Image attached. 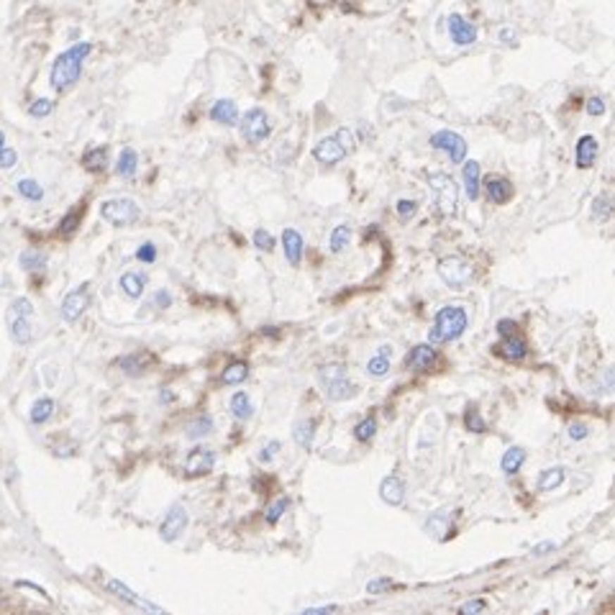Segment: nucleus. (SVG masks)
Segmentation results:
<instances>
[{"mask_svg":"<svg viewBox=\"0 0 615 615\" xmlns=\"http://www.w3.org/2000/svg\"><path fill=\"white\" fill-rule=\"evenodd\" d=\"M92 51V44L80 42L75 46H70L67 51H62L57 57V62L51 64V75L49 82L54 90H67L80 80L82 75V62L87 59V54Z\"/></svg>","mask_w":615,"mask_h":615,"instance_id":"nucleus-1","label":"nucleus"},{"mask_svg":"<svg viewBox=\"0 0 615 615\" xmlns=\"http://www.w3.org/2000/svg\"><path fill=\"white\" fill-rule=\"evenodd\" d=\"M467 325L469 316L461 305H446L433 318V328L428 331V344L439 347V344H446V341H456L461 333L467 331Z\"/></svg>","mask_w":615,"mask_h":615,"instance_id":"nucleus-2","label":"nucleus"},{"mask_svg":"<svg viewBox=\"0 0 615 615\" xmlns=\"http://www.w3.org/2000/svg\"><path fill=\"white\" fill-rule=\"evenodd\" d=\"M318 382L331 403H341V400H349V397L356 395V385L349 380L347 367L339 364V361L323 364V367L318 369Z\"/></svg>","mask_w":615,"mask_h":615,"instance_id":"nucleus-3","label":"nucleus"},{"mask_svg":"<svg viewBox=\"0 0 615 615\" xmlns=\"http://www.w3.org/2000/svg\"><path fill=\"white\" fill-rule=\"evenodd\" d=\"M349 151H354V134L344 126L333 136L321 139V142L316 144V149H313V156H316L321 164H325V167H333V164H339Z\"/></svg>","mask_w":615,"mask_h":615,"instance_id":"nucleus-4","label":"nucleus"},{"mask_svg":"<svg viewBox=\"0 0 615 615\" xmlns=\"http://www.w3.org/2000/svg\"><path fill=\"white\" fill-rule=\"evenodd\" d=\"M428 185H431L433 200L439 205V211L444 216H454L456 205H459V185L454 182V177L446 175V172H433V175H428Z\"/></svg>","mask_w":615,"mask_h":615,"instance_id":"nucleus-5","label":"nucleus"},{"mask_svg":"<svg viewBox=\"0 0 615 615\" xmlns=\"http://www.w3.org/2000/svg\"><path fill=\"white\" fill-rule=\"evenodd\" d=\"M31 316H34V305L26 297H18L11 308H8V331L15 344H29L34 331H31Z\"/></svg>","mask_w":615,"mask_h":615,"instance_id":"nucleus-6","label":"nucleus"},{"mask_svg":"<svg viewBox=\"0 0 615 615\" xmlns=\"http://www.w3.org/2000/svg\"><path fill=\"white\" fill-rule=\"evenodd\" d=\"M436 269H439V277L452 290H467L474 277V267L461 256H444Z\"/></svg>","mask_w":615,"mask_h":615,"instance_id":"nucleus-7","label":"nucleus"},{"mask_svg":"<svg viewBox=\"0 0 615 615\" xmlns=\"http://www.w3.org/2000/svg\"><path fill=\"white\" fill-rule=\"evenodd\" d=\"M100 216L113 226H131L134 220H139L142 211L131 198H113L100 205Z\"/></svg>","mask_w":615,"mask_h":615,"instance_id":"nucleus-8","label":"nucleus"},{"mask_svg":"<svg viewBox=\"0 0 615 615\" xmlns=\"http://www.w3.org/2000/svg\"><path fill=\"white\" fill-rule=\"evenodd\" d=\"M272 134V126H269V116L264 113L262 108H249L244 118H241V136L247 144H262L267 136Z\"/></svg>","mask_w":615,"mask_h":615,"instance_id":"nucleus-9","label":"nucleus"},{"mask_svg":"<svg viewBox=\"0 0 615 615\" xmlns=\"http://www.w3.org/2000/svg\"><path fill=\"white\" fill-rule=\"evenodd\" d=\"M431 147L444 151L452 159V164H461L467 159V142H464V136H459L456 131H449V128L436 131L431 136Z\"/></svg>","mask_w":615,"mask_h":615,"instance_id":"nucleus-10","label":"nucleus"},{"mask_svg":"<svg viewBox=\"0 0 615 615\" xmlns=\"http://www.w3.org/2000/svg\"><path fill=\"white\" fill-rule=\"evenodd\" d=\"M187 523H190V516H187L185 505H172L170 513L164 516L162 526H159V536H162L164 544H172V541L182 536Z\"/></svg>","mask_w":615,"mask_h":615,"instance_id":"nucleus-11","label":"nucleus"},{"mask_svg":"<svg viewBox=\"0 0 615 615\" xmlns=\"http://www.w3.org/2000/svg\"><path fill=\"white\" fill-rule=\"evenodd\" d=\"M213 467H216V452L208 449V446L192 449L187 454V459H185V474L187 477H203V474L213 472Z\"/></svg>","mask_w":615,"mask_h":615,"instance_id":"nucleus-12","label":"nucleus"},{"mask_svg":"<svg viewBox=\"0 0 615 615\" xmlns=\"http://www.w3.org/2000/svg\"><path fill=\"white\" fill-rule=\"evenodd\" d=\"M87 305H90V290L87 285H80L77 290L67 292V297L62 300V318L67 323H75L87 311Z\"/></svg>","mask_w":615,"mask_h":615,"instance_id":"nucleus-13","label":"nucleus"},{"mask_svg":"<svg viewBox=\"0 0 615 615\" xmlns=\"http://www.w3.org/2000/svg\"><path fill=\"white\" fill-rule=\"evenodd\" d=\"M495 354L497 356H502V359H508V361H521L528 356V344H526V339L521 336V333H510V336H502L500 344H495Z\"/></svg>","mask_w":615,"mask_h":615,"instance_id":"nucleus-14","label":"nucleus"},{"mask_svg":"<svg viewBox=\"0 0 615 615\" xmlns=\"http://www.w3.org/2000/svg\"><path fill=\"white\" fill-rule=\"evenodd\" d=\"M449 36H452V42L456 44V46H469V44L477 42V29H474L464 15L452 13L449 15Z\"/></svg>","mask_w":615,"mask_h":615,"instance_id":"nucleus-15","label":"nucleus"},{"mask_svg":"<svg viewBox=\"0 0 615 615\" xmlns=\"http://www.w3.org/2000/svg\"><path fill=\"white\" fill-rule=\"evenodd\" d=\"M433 359H436V347L433 344H418L405 356V367L413 369V372H425V369H431Z\"/></svg>","mask_w":615,"mask_h":615,"instance_id":"nucleus-16","label":"nucleus"},{"mask_svg":"<svg viewBox=\"0 0 615 615\" xmlns=\"http://www.w3.org/2000/svg\"><path fill=\"white\" fill-rule=\"evenodd\" d=\"M282 251H285V259H287L292 267H300L303 254H305V241L295 228H285L282 231Z\"/></svg>","mask_w":615,"mask_h":615,"instance_id":"nucleus-17","label":"nucleus"},{"mask_svg":"<svg viewBox=\"0 0 615 615\" xmlns=\"http://www.w3.org/2000/svg\"><path fill=\"white\" fill-rule=\"evenodd\" d=\"M597 151H600V144H597L595 136L590 134L580 136L577 149H574V162H577V167H580V170H590L595 164V159H597Z\"/></svg>","mask_w":615,"mask_h":615,"instance_id":"nucleus-18","label":"nucleus"},{"mask_svg":"<svg viewBox=\"0 0 615 615\" xmlns=\"http://www.w3.org/2000/svg\"><path fill=\"white\" fill-rule=\"evenodd\" d=\"M485 190H487L490 203L495 205H505L513 198V182L505 180V177H487L485 180Z\"/></svg>","mask_w":615,"mask_h":615,"instance_id":"nucleus-19","label":"nucleus"},{"mask_svg":"<svg viewBox=\"0 0 615 615\" xmlns=\"http://www.w3.org/2000/svg\"><path fill=\"white\" fill-rule=\"evenodd\" d=\"M380 497L382 502H387V505H400V502L405 500V485L403 480L397 477V474H390V477H385V480L380 482Z\"/></svg>","mask_w":615,"mask_h":615,"instance_id":"nucleus-20","label":"nucleus"},{"mask_svg":"<svg viewBox=\"0 0 615 615\" xmlns=\"http://www.w3.org/2000/svg\"><path fill=\"white\" fill-rule=\"evenodd\" d=\"M108 590L118 595L120 600H126V602H131V605H136V608L151 610V613H162V608H159V605H154V602H149V600H144V597H139V595H136L134 590H128V587L123 585V582L111 580V582H108Z\"/></svg>","mask_w":615,"mask_h":615,"instance_id":"nucleus-21","label":"nucleus"},{"mask_svg":"<svg viewBox=\"0 0 615 615\" xmlns=\"http://www.w3.org/2000/svg\"><path fill=\"white\" fill-rule=\"evenodd\" d=\"M211 118L220 126H236L239 123V108L234 100H216L211 108Z\"/></svg>","mask_w":615,"mask_h":615,"instance_id":"nucleus-22","label":"nucleus"},{"mask_svg":"<svg viewBox=\"0 0 615 615\" xmlns=\"http://www.w3.org/2000/svg\"><path fill=\"white\" fill-rule=\"evenodd\" d=\"M464 190H467V198L469 200H477L480 198V190H482V170H480V162H464Z\"/></svg>","mask_w":615,"mask_h":615,"instance_id":"nucleus-23","label":"nucleus"},{"mask_svg":"<svg viewBox=\"0 0 615 615\" xmlns=\"http://www.w3.org/2000/svg\"><path fill=\"white\" fill-rule=\"evenodd\" d=\"M566 477V469L564 467H549L544 472L538 474V482H536V490L538 492H552L557 490Z\"/></svg>","mask_w":615,"mask_h":615,"instance_id":"nucleus-24","label":"nucleus"},{"mask_svg":"<svg viewBox=\"0 0 615 615\" xmlns=\"http://www.w3.org/2000/svg\"><path fill=\"white\" fill-rule=\"evenodd\" d=\"M523 461H526V449H523V446H510L508 452L502 454L500 469L505 474H518V472H521V467H523Z\"/></svg>","mask_w":615,"mask_h":615,"instance_id":"nucleus-25","label":"nucleus"},{"mask_svg":"<svg viewBox=\"0 0 615 615\" xmlns=\"http://www.w3.org/2000/svg\"><path fill=\"white\" fill-rule=\"evenodd\" d=\"M292 439H295V444L300 446V449L308 452L313 446V439H316V421H313V418L300 421V423L295 425V431H292Z\"/></svg>","mask_w":615,"mask_h":615,"instance_id":"nucleus-26","label":"nucleus"},{"mask_svg":"<svg viewBox=\"0 0 615 615\" xmlns=\"http://www.w3.org/2000/svg\"><path fill=\"white\" fill-rule=\"evenodd\" d=\"M349 241H352V226H349V223H339V226L331 231V236H328L331 254H341V251L349 247Z\"/></svg>","mask_w":615,"mask_h":615,"instance_id":"nucleus-27","label":"nucleus"},{"mask_svg":"<svg viewBox=\"0 0 615 615\" xmlns=\"http://www.w3.org/2000/svg\"><path fill=\"white\" fill-rule=\"evenodd\" d=\"M231 413H234L236 421H251V416H254V405H251V400H249L247 392H236L234 397H231Z\"/></svg>","mask_w":615,"mask_h":615,"instance_id":"nucleus-28","label":"nucleus"},{"mask_svg":"<svg viewBox=\"0 0 615 615\" xmlns=\"http://www.w3.org/2000/svg\"><path fill=\"white\" fill-rule=\"evenodd\" d=\"M118 364H120V369H123L126 375L142 377L144 372H147V367H149V359L144 356V354H128V356L118 359Z\"/></svg>","mask_w":615,"mask_h":615,"instance_id":"nucleus-29","label":"nucleus"},{"mask_svg":"<svg viewBox=\"0 0 615 615\" xmlns=\"http://www.w3.org/2000/svg\"><path fill=\"white\" fill-rule=\"evenodd\" d=\"M249 377V364L247 361H231L226 369H223V375H220V382L223 385H241V382Z\"/></svg>","mask_w":615,"mask_h":615,"instance_id":"nucleus-30","label":"nucleus"},{"mask_svg":"<svg viewBox=\"0 0 615 615\" xmlns=\"http://www.w3.org/2000/svg\"><path fill=\"white\" fill-rule=\"evenodd\" d=\"M136 170H139V154L134 149H123L118 156V164H116V172L120 177H134Z\"/></svg>","mask_w":615,"mask_h":615,"instance_id":"nucleus-31","label":"nucleus"},{"mask_svg":"<svg viewBox=\"0 0 615 615\" xmlns=\"http://www.w3.org/2000/svg\"><path fill=\"white\" fill-rule=\"evenodd\" d=\"M82 164H85V170L90 172H103L108 167V149L106 147L90 149V151L82 156Z\"/></svg>","mask_w":615,"mask_h":615,"instance_id":"nucleus-32","label":"nucleus"},{"mask_svg":"<svg viewBox=\"0 0 615 615\" xmlns=\"http://www.w3.org/2000/svg\"><path fill=\"white\" fill-rule=\"evenodd\" d=\"M51 416H54V400H51V397L36 400L34 408H31V423L42 425V423H46Z\"/></svg>","mask_w":615,"mask_h":615,"instance_id":"nucleus-33","label":"nucleus"},{"mask_svg":"<svg viewBox=\"0 0 615 615\" xmlns=\"http://www.w3.org/2000/svg\"><path fill=\"white\" fill-rule=\"evenodd\" d=\"M118 285L128 297H142V292H144V277L134 275V272H126V275L118 280Z\"/></svg>","mask_w":615,"mask_h":615,"instance_id":"nucleus-34","label":"nucleus"},{"mask_svg":"<svg viewBox=\"0 0 615 615\" xmlns=\"http://www.w3.org/2000/svg\"><path fill=\"white\" fill-rule=\"evenodd\" d=\"M211 431H213V418L198 416L195 421H190V425H187V439L198 441V439H203V436H208Z\"/></svg>","mask_w":615,"mask_h":615,"instance_id":"nucleus-35","label":"nucleus"},{"mask_svg":"<svg viewBox=\"0 0 615 615\" xmlns=\"http://www.w3.org/2000/svg\"><path fill=\"white\" fill-rule=\"evenodd\" d=\"M375 433H377V418H364V421L356 423V428H354V439L359 441V444H367V441L375 439Z\"/></svg>","mask_w":615,"mask_h":615,"instance_id":"nucleus-36","label":"nucleus"},{"mask_svg":"<svg viewBox=\"0 0 615 615\" xmlns=\"http://www.w3.org/2000/svg\"><path fill=\"white\" fill-rule=\"evenodd\" d=\"M425 530H428V536L433 538H439V541H444L449 533H452V526H449V521H446V516H433L428 523H425Z\"/></svg>","mask_w":615,"mask_h":615,"instance_id":"nucleus-37","label":"nucleus"},{"mask_svg":"<svg viewBox=\"0 0 615 615\" xmlns=\"http://www.w3.org/2000/svg\"><path fill=\"white\" fill-rule=\"evenodd\" d=\"M464 425H467V431H472V433H485V431H487L485 418L480 416V410L474 408V405H469V408L464 410Z\"/></svg>","mask_w":615,"mask_h":615,"instance_id":"nucleus-38","label":"nucleus"},{"mask_svg":"<svg viewBox=\"0 0 615 615\" xmlns=\"http://www.w3.org/2000/svg\"><path fill=\"white\" fill-rule=\"evenodd\" d=\"M367 375L369 377H375V380H382V377H387L390 375V359L387 356H372V359L367 361Z\"/></svg>","mask_w":615,"mask_h":615,"instance_id":"nucleus-39","label":"nucleus"},{"mask_svg":"<svg viewBox=\"0 0 615 615\" xmlns=\"http://www.w3.org/2000/svg\"><path fill=\"white\" fill-rule=\"evenodd\" d=\"M18 192H21L26 200H34V203H39V200L44 198V187L36 182V180H21V182H18Z\"/></svg>","mask_w":615,"mask_h":615,"instance_id":"nucleus-40","label":"nucleus"},{"mask_svg":"<svg viewBox=\"0 0 615 615\" xmlns=\"http://www.w3.org/2000/svg\"><path fill=\"white\" fill-rule=\"evenodd\" d=\"M287 508H290V500H287V497H280V500H275L267 508V513H264V521L275 526L277 521H280V518H282L285 513H287Z\"/></svg>","mask_w":615,"mask_h":615,"instance_id":"nucleus-41","label":"nucleus"},{"mask_svg":"<svg viewBox=\"0 0 615 615\" xmlns=\"http://www.w3.org/2000/svg\"><path fill=\"white\" fill-rule=\"evenodd\" d=\"M80 218H82V211H80V208H75L70 216H64V218H62V223H59V234H62V236L75 234V231H77V226H80Z\"/></svg>","mask_w":615,"mask_h":615,"instance_id":"nucleus-42","label":"nucleus"},{"mask_svg":"<svg viewBox=\"0 0 615 615\" xmlns=\"http://www.w3.org/2000/svg\"><path fill=\"white\" fill-rule=\"evenodd\" d=\"M21 267L23 269H44L46 267V256H44L42 251H23Z\"/></svg>","mask_w":615,"mask_h":615,"instance_id":"nucleus-43","label":"nucleus"},{"mask_svg":"<svg viewBox=\"0 0 615 615\" xmlns=\"http://www.w3.org/2000/svg\"><path fill=\"white\" fill-rule=\"evenodd\" d=\"M610 211H613V208H610V198L608 195H600V198H595V203H592V216L597 220H608L610 218Z\"/></svg>","mask_w":615,"mask_h":615,"instance_id":"nucleus-44","label":"nucleus"},{"mask_svg":"<svg viewBox=\"0 0 615 615\" xmlns=\"http://www.w3.org/2000/svg\"><path fill=\"white\" fill-rule=\"evenodd\" d=\"M254 247L259 249V251H272V249H275V239H272V234H269V231H264V228H256V231H254Z\"/></svg>","mask_w":615,"mask_h":615,"instance_id":"nucleus-45","label":"nucleus"},{"mask_svg":"<svg viewBox=\"0 0 615 615\" xmlns=\"http://www.w3.org/2000/svg\"><path fill=\"white\" fill-rule=\"evenodd\" d=\"M51 108H54V103H51V100L39 98V100H34V103H31L29 113L34 116V118H44V116H49V113H51Z\"/></svg>","mask_w":615,"mask_h":615,"instance_id":"nucleus-46","label":"nucleus"},{"mask_svg":"<svg viewBox=\"0 0 615 615\" xmlns=\"http://www.w3.org/2000/svg\"><path fill=\"white\" fill-rule=\"evenodd\" d=\"M395 211L403 220H410L418 213V203L416 200H400V203L395 205Z\"/></svg>","mask_w":615,"mask_h":615,"instance_id":"nucleus-47","label":"nucleus"},{"mask_svg":"<svg viewBox=\"0 0 615 615\" xmlns=\"http://www.w3.org/2000/svg\"><path fill=\"white\" fill-rule=\"evenodd\" d=\"M390 587H392V580H387V577H375V580L367 582V595H382L385 590H390Z\"/></svg>","mask_w":615,"mask_h":615,"instance_id":"nucleus-48","label":"nucleus"},{"mask_svg":"<svg viewBox=\"0 0 615 615\" xmlns=\"http://www.w3.org/2000/svg\"><path fill=\"white\" fill-rule=\"evenodd\" d=\"M15 162H18V154H15V149H8V147L0 149V170H13Z\"/></svg>","mask_w":615,"mask_h":615,"instance_id":"nucleus-49","label":"nucleus"},{"mask_svg":"<svg viewBox=\"0 0 615 615\" xmlns=\"http://www.w3.org/2000/svg\"><path fill=\"white\" fill-rule=\"evenodd\" d=\"M136 259H139V262H147V264H151L156 259V247L154 244H151V241H147V244H142V247H139V251H136Z\"/></svg>","mask_w":615,"mask_h":615,"instance_id":"nucleus-50","label":"nucleus"},{"mask_svg":"<svg viewBox=\"0 0 615 615\" xmlns=\"http://www.w3.org/2000/svg\"><path fill=\"white\" fill-rule=\"evenodd\" d=\"M482 610H487V602L482 600V597H477V600L464 602V605L459 608V613L461 615H477V613H482Z\"/></svg>","mask_w":615,"mask_h":615,"instance_id":"nucleus-51","label":"nucleus"},{"mask_svg":"<svg viewBox=\"0 0 615 615\" xmlns=\"http://www.w3.org/2000/svg\"><path fill=\"white\" fill-rule=\"evenodd\" d=\"M280 449H282V444H280V441H269L262 452H259V461H262V464H269V461L275 459V454L280 452Z\"/></svg>","mask_w":615,"mask_h":615,"instance_id":"nucleus-52","label":"nucleus"},{"mask_svg":"<svg viewBox=\"0 0 615 615\" xmlns=\"http://www.w3.org/2000/svg\"><path fill=\"white\" fill-rule=\"evenodd\" d=\"M587 113L590 116H602L605 113V100L597 95V98H590L587 100Z\"/></svg>","mask_w":615,"mask_h":615,"instance_id":"nucleus-53","label":"nucleus"},{"mask_svg":"<svg viewBox=\"0 0 615 615\" xmlns=\"http://www.w3.org/2000/svg\"><path fill=\"white\" fill-rule=\"evenodd\" d=\"M590 436V428H587L585 423H572L569 425V439L572 441H582Z\"/></svg>","mask_w":615,"mask_h":615,"instance_id":"nucleus-54","label":"nucleus"},{"mask_svg":"<svg viewBox=\"0 0 615 615\" xmlns=\"http://www.w3.org/2000/svg\"><path fill=\"white\" fill-rule=\"evenodd\" d=\"M557 549H559L557 541H541V544L533 546V557H546V554L557 552Z\"/></svg>","mask_w":615,"mask_h":615,"instance_id":"nucleus-55","label":"nucleus"},{"mask_svg":"<svg viewBox=\"0 0 615 615\" xmlns=\"http://www.w3.org/2000/svg\"><path fill=\"white\" fill-rule=\"evenodd\" d=\"M516 321H510V318H502V321H497V333H500V336H510V333H516Z\"/></svg>","mask_w":615,"mask_h":615,"instance_id":"nucleus-56","label":"nucleus"},{"mask_svg":"<svg viewBox=\"0 0 615 615\" xmlns=\"http://www.w3.org/2000/svg\"><path fill=\"white\" fill-rule=\"evenodd\" d=\"M303 613H305V615H316V613H321V615H325V613H339V605H318V608H305Z\"/></svg>","mask_w":615,"mask_h":615,"instance_id":"nucleus-57","label":"nucleus"},{"mask_svg":"<svg viewBox=\"0 0 615 615\" xmlns=\"http://www.w3.org/2000/svg\"><path fill=\"white\" fill-rule=\"evenodd\" d=\"M154 300H156V305H159V308H170V303H172V297H170V292H164V290H159L154 295Z\"/></svg>","mask_w":615,"mask_h":615,"instance_id":"nucleus-58","label":"nucleus"},{"mask_svg":"<svg viewBox=\"0 0 615 615\" xmlns=\"http://www.w3.org/2000/svg\"><path fill=\"white\" fill-rule=\"evenodd\" d=\"M500 39L505 44H516V34H510V29H502L500 31Z\"/></svg>","mask_w":615,"mask_h":615,"instance_id":"nucleus-59","label":"nucleus"},{"mask_svg":"<svg viewBox=\"0 0 615 615\" xmlns=\"http://www.w3.org/2000/svg\"><path fill=\"white\" fill-rule=\"evenodd\" d=\"M380 356H392V347H387V344H385V347H380Z\"/></svg>","mask_w":615,"mask_h":615,"instance_id":"nucleus-60","label":"nucleus"},{"mask_svg":"<svg viewBox=\"0 0 615 615\" xmlns=\"http://www.w3.org/2000/svg\"><path fill=\"white\" fill-rule=\"evenodd\" d=\"M6 147V136H3V131H0V149Z\"/></svg>","mask_w":615,"mask_h":615,"instance_id":"nucleus-61","label":"nucleus"}]
</instances>
